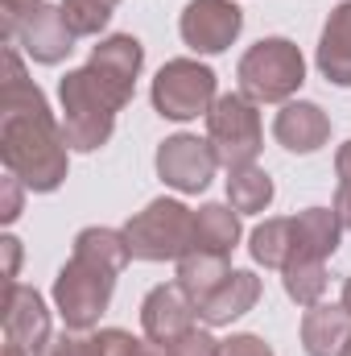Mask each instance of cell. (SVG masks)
<instances>
[{
	"mask_svg": "<svg viewBox=\"0 0 351 356\" xmlns=\"http://www.w3.org/2000/svg\"><path fill=\"white\" fill-rule=\"evenodd\" d=\"M67 137L62 120H54L50 104L25 67L17 50H4V88H0V158L4 170L17 175L29 191H58L67 178Z\"/></svg>",
	"mask_w": 351,
	"mask_h": 356,
	"instance_id": "6da1fadb",
	"label": "cell"
},
{
	"mask_svg": "<svg viewBox=\"0 0 351 356\" xmlns=\"http://www.w3.org/2000/svg\"><path fill=\"white\" fill-rule=\"evenodd\" d=\"M58 99H62V137L71 149L91 154V149L108 145V137L116 129V112L124 108V99L103 88L91 67L71 71L58 83Z\"/></svg>",
	"mask_w": 351,
	"mask_h": 356,
	"instance_id": "7a4b0ae2",
	"label": "cell"
},
{
	"mask_svg": "<svg viewBox=\"0 0 351 356\" xmlns=\"http://www.w3.org/2000/svg\"><path fill=\"white\" fill-rule=\"evenodd\" d=\"M120 232L137 261H178L194 249V211L178 199H153Z\"/></svg>",
	"mask_w": 351,
	"mask_h": 356,
	"instance_id": "3957f363",
	"label": "cell"
},
{
	"mask_svg": "<svg viewBox=\"0 0 351 356\" xmlns=\"http://www.w3.org/2000/svg\"><path fill=\"white\" fill-rule=\"evenodd\" d=\"M236 75L252 104H285L306 79V58L289 38H264L240 58Z\"/></svg>",
	"mask_w": 351,
	"mask_h": 356,
	"instance_id": "277c9868",
	"label": "cell"
},
{
	"mask_svg": "<svg viewBox=\"0 0 351 356\" xmlns=\"http://www.w3.org/2000/svg\"><path fill=\"white\" fill-rule=\"evenodd\" d=\"M207 141L219 158V166L236 170V166H252L261 154L264 129H261V112L244 91H228L211 104L207 112Z\"/></svg>",
	"mask_w": 351,
	"mask_h": 356,
	"instance_id": "5b68a950",
	"label": "cell"
},
{
	"mask_svg": "<svg viewBox=\"0 0 351 356\" xmlns=\"http://www.w3.org/2000/svg\"><path fill=\"white\" fill-rule=\"evenodd\" d=\"M112 290H116V273L95 269L87 261H79V257H71L67 266L58 269V277H54V307L67 319V327L91 332L99 323V315L108 311Z\"/></svg>",
	"mask_w": 351,
	"mask_h": 356,
	"instance_id": "8992f818",
	"label": "cell"
},
{
	"mask_svg": "<svg viewBox=\"0 0 351 356\" xmlns=\"http://www.w3.org/2000/svg\"><path fill=\"white\" fill-rule=\"evenodd\" d=\"M215 71L194 63V58H174L157 71L153 79V108L166 120H194L203 112H211L215 104Z\"/></svg>",
	"mask_w": 351,
	"mask_h": 356,
	"instance_id": "52a82bcc",
	"label": "cell"
},
{
	"mask_svg": "<svg viewBox=\"0 0 351 356\" xmlns=\"http://www.w3.org/2000/svg\"><path fill=\"white\" fill-rule=\"evenodd\" d=\"M215 149L211 141H198L190 133H178V137H166L162 149H157V175L166 186H174L182 195H198L207 191V182L215 178Z\"/></svg>",
	"mask_w": 351,
	"mask_h": 356,
	"instance_id": "ba28073f",
	"label": "cell"
},
{
	"mask_svg": "<svg viewBox=\"0 0 351 356\" xmlns=\"http://www.w3.org/2000/svg\"><path fill=\"white\" fill-rule=\"evenodd\" d=\"M178 29H182V42L190 50L219 54V50H228L240 38L244 13L232 0H190L186 13H182V21H178Z\"/></svg>",
	"mask_w": 351,
	"mask_h": 356,
	"instance_id": "9c48e42d",
	"label": "cell"
},
{
	"mask_svg": "<svg viewBox=\"0 0 351 356\" xmlns=\"http://www.w3.org/2000/svg\"><path fill=\"white\" fill-rule=\"evenodd\" d=\"M194 319H198V307L178 282L153 286L141 302V327L149 340H162V344H178L186 332H194Z\"/></svg>",
	"mask_w": 351,
	"mask_h": 356,
	"instance_id": "30bf717a",
	"label": "cell"
},
{
	"mask_svg": "<svg viewBox=\"0 0 351 356\" xmlns=\"http://www.w3.org/2000/svg\"><path fill=\"white\" fill-rule=\"evenodd\" d=\"M17 42H21V50H25L33 63L54 67V63H62V58L75 50V29L67 25L62 4H46V0H42V4L25 17V25L17 29Z\"/></svg>",
	"mask_w": 351,
	"mask_h": 356,
	"instance_id": "8fae6325",
	"label": "cell"
},
{
	"mask_svg": "<svg viewBox=\"0 0 351 356\" xmlns=\"http://www.w3.org/2000/svg\"><path fill=\"white\" fill-rule=\"evenodd\" d=\"M4 340L21 344L25 353H42V344L50 340V311L33 286H4Z\"/></svg>",
	"mask_w": 351,
	"mask_h": 356,
	"instance_id": "7c38bea8",
	"label": "cell"
},
{
	"mask_svg": "<svg viewBox=\"0 0 351 356\" xmlns=\"http://www.w3.org/2000/svg\"><path fill=\"white\" fill-rule=\"evenodd\" d=\"M91 71L99 75V83L108 91H116L124 104L132 99V88H137V75L145 67V46L132 38V33H112L103 38L95 50H91Z\"/></svg>",
	"mask_w": 351,
	"mask_h": 356,
	"instance_id": "4fadbf2b",
	"label": "cell"
},
{
	"mask_svg": "<svg viewBox=\"0 0 351 356\" xmlns=\"http://www.w3.org/2000/svg\"><path fill=\"white\" fill-rule=\"evenodd\" d=\"M273 137H277L289 154H314V149L327 145L331 120H327V112H323L318 104H310V99H289V104L277 112V120H273Z\"/></svg>",
	"mask_w": 351,
	"mask_h": 356,
	"instance_id": "5bb4252c",
	"label": "cell"
},
{
	"mask_svg": "<svg viewBox=\"0 0 351 356\" xmlns=\"http://www.w3.org/2000/svg\"><path fill=\"white\" fill-rule=\"evenodd\" d=\"M351 344V311L339 302H314L302 315V348L310 356H343Z\"/></svg>",
	"mask_w": 351,
	"mask_h": 356,
	"instance_id": "9a60e30c",
	"label": "cell"
},
{
	"mask_svg": "<svg viewBox=\"0 0 351 356\" xmlns=\"http://www.w3.org/2000/svg\"><path fill=\"white\" fill-rule=\"evenodd\" d=\"M257 298H261V277H257L252 269H232V273L219 282V290L198 302V319L211 323V327H223V323L240 319L244 311H252Z\"/></svg>",
	"mask_w": 351,
	"mask_h": 356,
	"instance_id": "2e32d148",
	"label": "cell"
},
{
	"mask_svg": "<svg viewBox=\"0 0 351 356\" xmlns=\"http://www.w3.org/2000/svg\"><path fill=\"white\" fill-rule=\"evenodd\" d=\"M339 236H343V224H339L335 207H306V211L293 216V253H289V261L293 257L327 261V257H335Z\"/></svg>",
	"mask_w": 351,
	"mask_h": 356,
	"instance_id": "e0dca14e",
	"label": "cell"
},
{
	"mask_svg": "<svg viewBox=\"0 0 351 356\" xmlns=\"http://www.w3.org/2000/svg\"><path fill=\"white\" fill-rule=\"evenodd\" d=\"M318 71L327 75V83L351 88V0H343L323 29L318 42Z\"/></svg>",
	"mask_w": 351,
	"mask_h": 356,
	"instance_id": "ac0fdd59",
	"label": "cell"
},
{
	"mask_svg": "<svg viewBox=\"0 0 351 356\" xmlns=\"http://www.w3.org/2000/svg\"><path fill=\"white\" fill-rule=\"evenodd\" d=\"M232 273L228 253H207V249H190L186 257H178V286L194 298V307L219 290V282Z\"/></svg>",
	"mask_w": 351,
	"mask_h": 356,
	"instance_id": "d6986e66",
	"label": "cell"
},
{
	"mask_svg": "<svg viewBox=\"0 0 351 356\" xmlns=\"http://www.w3.org/2000/svg\"><path fill=\"white\" fill-rule=\"evenodd\" d=\"M71 257H79V261H87L95 269H108V273H120V269L132 261L128 241L116 228H83L75 236V253Z\"/></svg>",
	"mask_w": 351,
	"mask_h": 356,
	"instance_id": "ffe728a7",
	"label": "cell"
},
{
	"mask_svg": "<svg viewBox=\"0 0 351 356\" xmlns=\"http://www.w3.org/2000/svg\"><path fill=\"white\" fill-rule=\"evenodd\" d=\"M240 241V216L236 207H223V203H207L194 211V249H207V253H232Z\"/></svg>",
	"mask_w": 351,
	"mask_h": 356,
	"instance_id": "44dd1931",
	"label": "cell"
},
{
	"mask_svg": "<svg viewBox=\"0 0 351 356\" xmlns=\"http://www.w3.org/2000/svg\"><path fill=\"white\" fill-rule=\"evenodd\" d=\"M228 199H232L236 211L257 216V211H264L273 203V178L264 175L257 162L252 166H236V170H228Z\"/></svg>",
	"mask_w": 351,
	"mask_h": 356,
	"instance_id": "7402d4cb",
	"label": "cell"
},
{
	"mask_svg": "<svg viewBox=\"0 0 351 356\" xmlns=\"http://www.w3.org/2000/svg\"><path fill=\"white\" fill-rule=\"evenodd\" d=\"M248 253L264 269H285L289 253H293V220H264L261 228L252 232Z\"/></svg>",
	"mask_w": 351,
	"mask_h": 356,
	"instance_id": "603a6c76",
	"label": "cell"
},
{
	"mask_svg": "<svg viewBox=\"0 0 351 356\" xmlns=\"http://www.w3.org/2000/svg\"><path fill=\"white\" fill-rule=\"evenodd\" d=\"M281 273H285L281 277L285 294L298 307H314L323 298V290H327V261H302V257H293V261H285Z\"/></svg>",
	"mask_w": 351,
	"mask_h": 356,
	"instance_id": "cb8c5ba5",
	"label": "cell"
},
{
	"mask_svg": "<svg viewBox=\"0 0 351 356\" xmlns=\"http://www.w3.org/2000/svg\"><path fill=\"white\" fill-rule=\"evenodd\" d=\"M120 0H62V17L75 29V38H95L112 21V8Z\"/></svg>",
	"mask_w": 351,
	"mask_h": 356,
	"instance_id": "d4e9b609",
	"label": "cell"
},
{
	"mask_svg": "<svg viewBox=\"0 0 351 356\" xmlns=\"http://www.w3.org/2000/svg\"><path fill=\"white\" fill-rule=\"evenodd\" d=\"M132 336L120 327H99V332H83V356H128L132 353Z\"/></svg>",
	"mask_w": 351,
	"mask_h": 356,
	"instance_id": "484cf974",
	"label": "cell"
},
{
	"mask_svg": "<svg viewBox=\"0 0 351 356\" xmlns=\"http://www.w3.org/2000/svg\"><path fill=\"white\" fill-rule=\"evenodd\" d=\"M174 356H223V344L211 336V332H186L182 340L174 344Z\"/></svg>",
	"mask_w": 351,
	"mask_h": 356,
	"instance_id": "4316f807",
	"label": "cell"
},
{
	"mask_svg": "<svg viewBox=\"0 0 351 356\" xmlns=\"http://www.w3.org/2000/svg\"><path fill=\"white\" fill-rule=\"evenodd\" d=\"M21 199H25V182L17 175H4L0 178V220L12 224L21 216Z\"/></svg>",
	"mask_w": 351,
	"mask_h": 356,
	"instance_id": "83f0119b",
	"label": "cell"
},
{
	"mask_svg": "<svg viewBox=\"0 0 351 356\" xmlns=\"http://www.w3.org/2000/svg\"><path fill=\"white\" fill-rule=\"evenodd\" d=\"M42 0H0V17H4V42H17V29L25 25V17L37 8Z\"/></svg>",
	"mask_w": 351,
	"mask_h": 356,
	"instance_id": "f1b7e54d",
	"label": "cell"
},
{
	"mask_svg": "<svg viewBox=\"0 0 351 356\" xmlns=\"http://www.w3.org/2000/svg\"><path fill=\"white\" fill-rule=\"evenodd\" d=\"M33 356H83V332L67 327V332L50 336V340L42 344V353H33Z\"/></svg>",
	"mask_w": 351,
	"mask_h": 356,
	"instance_id": "f546056e",
	"label": "cell"
},
{
	"mask_svg": "<svg viewBox=\"0 0 351 356\" xmlns=\"http://www.w3.org/2000/svg\"><path fill=\"white\" fill-rule=\"evenodd\" d=\"M223 356H273V348L264 344L261 336H232L228 344H223Z\"/></svg>",
	"mask_w": 351,
	"mask_h": 356,
	"instance_id": "4dcf8cb0",
	"label": "cell"
},
{
	"mask_svg": "<svg viewBox=\"0 0 351 356\" xmlns=\"http://www.w3.org/2000/svg\"><path fill=\"white\" fill-rule=\"evenodd\" d=\"M0 249H4V286H12L17 282V269H21V241L17 236H4Z\"/></svg>",
	"mask_w": 351,
	"mask_h": 356,
	"instance_id": "1f68e13d",
	"label": "cell"
},
{
	"mask_svg": "<svg viewBox=\"0 0 351 356\" xmlns=\"http://www.w3.org/2000/svg\"><path fill=\"white\" fill-rule=\"evenodd\" d=\"M128 356H174V344H162V340H149V336H145V340L132 344Z\"/></svg>",
	"mask_w": 351,
	"mask_h": 356,
	"instance_id": "d6a6232c",
	"label": "cell"
},
{
	"mask_svg": "<svg viewBox=\"0 0 351 356\" xmlns=\"http://www.w3.org/2000/svg\"><path fill=\"white\" fill-rule=\"evenodd\" d=\"M335 216H339V224L351 228V186L339 182V195H335Z\"/></svg>",
	"mask_w": 351,
	"mask_h": 356,
	"instance_id": "836d02e7",
	"label": "cell"
},
{
	"mask_svg": "<svg viewBox=\"0 0 351 356\" xmlns=\"http://www.w3.org/2000/svg\"><path fill=\"white\" fill-rule=\"evenodd\" d=\"M335 170H339V182L351 186V141L348 145H339V154H335Z\"/></svg>",
	"mask_w": 351,
	"mask_h": 356,
	"instance_id": "e575fe53",
	"label": "cell"
},
{
	"mask_svg": "<svg viewBox=\"0 0 351 356\" xmlns=\"http://www.w3.org/2000/svg\"><path fill=\"white\" fill-rule=\"evenodd\" d=\"M4 356H29V353H25L21 344H8V340H4Z\"/></svg>",
	"mask_w": 351,
	"mask_h": 356,
	"instance_id": "d590c367",
	"label": "cell"
},
{
	"mask_svg": "<svg viewBox=\"0 0 351 356\" xmlns=\"http://www.w3.org/2000/svg\"><path fill=\"white\" fill-rule=\"evenodd\" d=\"M343 307L351 311V277H348V286H343Z\"/></svg>",
	"mask_w": 351,
	"mask_h": 356,
	"instance_id": "8d00e7d4",
	"label": "cell"
},
{
	"mask_svg": "<svg viewBox=\"0 0 351 356\" xmlns=\"http://www.w3.org/2000/svg\"><path fill=\"white\" fill-rule=\"evenodd\" d=\"M343 356H351V344H348V353H343Z\"/></svg>",
	"mask_w": 351,
	"mask_h": 356,
	"instance_id": "74e56055",
	"label": "cell"
}]
</instances>
